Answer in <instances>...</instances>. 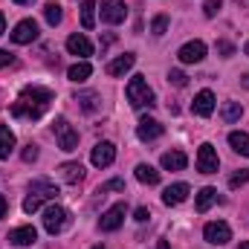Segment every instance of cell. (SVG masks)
<instances>
[{"label":"cell","mask_w":249,"mask_h":249,"mask_svg":"<svg viewBox=\"0 0 249 249\" xmlns=\"http://www.w3.org/2000/svg\"><path fill=\"white\" fill-rule=\"evenodd\" d=\"M50 102H53V90H47V87H23L20 90V96H18V102L12 105V116H18V119H41L44 113H47V107H50Z\"/></svg>","instance_id":"6da1fadb"},{"label":"cell","mask_w":249,"mask_h":249,"mask_svg":"<svg viewBox=\"0 0 249 249\" xmlns=\"http://www.w3.org/2000/svg\"><path fill=\"white\" fill-rule=\"evenodd\" d=\"M55 197H58V186H55L53 180H47V177L32 180V183H29V194H26V200H23V212L32 214V212H38L47 200H55Z\"/></svg>","instance_id":"7a4b0ae2"},{"label":"cell","mask_w":249,"mask_h":249,"mask_svg":"<svg viewBox=\"0 0 249 249\" xmlns=\"http://www.w3.org/2000/svg\"><path fill=\"white\" fill-rule=\"evenodd\" d=\"M127 102H130V107H154V90L148 87V81H145V75H133L130 81H127Z\"/></svg>","instance_id":"3957f363"},{"label":"cell","mask_w":249,"mask_h":249,"mask_svg":"<svg viewBox=\"0 0 249 249\" xmlns=\"http://www.w3.org/2000/svg\"><path fill=\"white\" fill-rule=\"evenodd\" d=\"M67 223H70V212L58 206V203H50L47 209H44V229L50 232V235H61L64 229H67Z\"/></svg>","instance_id":"277c9868"},{"label":"cell","mask_w":249,"mask_h":249,"mask_svg":"<svg viewBox=\"0 0 249 249\" xmlns=\"http://www.w3.org/2000/svg\"><path fill=\"white\" fill-rule=\"evenodd\" d=\"M53 133H55V139H58V148H61V151L70 154V151H75V148H78V133L72 130V124L67 122L64 116H58V119L53 122Z\"/></svg>","instance_id":"5b68a950"},{"label":"cell","mask_w":249,"mask_h":249,"mask_svg":"<svg viewBox=\"0 0 249 249\" xmlns=\"http://www.w3.org/2000/svg\"><path fill=\"white\" fill-rule=\"evenodd\" d=\"M217 168H220V160H217L214 145L203 142V145H200V151H197V171H200V174H214Z\"/></svg>","instance_id":"8992f818"},{"label":"cell","mask_w":249,"mask_h":249,"mask_svg":"<svg viewBox=\"0 0 249 249\" xmlns=\"http://www.w3.org/2000/svg\"><path fill=\"white\" fill-rule=\"evenodd\" d=\"M203 238H206L209 244H214V247H223V244L232 241V229H229V223H223V220H212V223H206Z\"/></svg>","instance_id":"52a82bcc"},{"label":"cell","mask_w":249,"mask_h":249,"mask_svg":"<svg viewBox=\"0 0 249 249\" xmlns=\"http://www.w3.org/2000/svg\"><path fill=\"white\" fill-rule=\"evenodd\" d=\"M124 214H127V206H124V203L110 206V209L99 217V229H102V232H116V229L124 223Z\"/></svg>","instance_id":"ba28073f"},{"label":"cell","mask_w":249,"mask_h":249,"mask_svg":"<svg viewBox=\"0 0 249 249\" xmlns=\"http://www.w3.org/2000/svg\"><path fill=\"white\" fill-rule=\"evenodd\" d=\"M124 18H127V6H124V0H102V20H105V23L119 26Z\"/></svg>","instance_id":"9c48e42d"},{"label":"cell","mask_w":249,"mask_h":249,"mask_svg":"<svg viewBox=\"0 0 249 249\" xmlns=\"http://www.w3.org/2000/svg\"><path fill=\"white\" fill-rule=\"evenodd\" d=\"M113 160H116V145L113 142H99L90 154V162L96 168H107V165H113Z\"/></svg>","instance_id":"30bf717a"},{"label":"cell","mask_w":249,"mask_h":249,"mask_svg":"<svg viewBox=\"0 0 249 249\" xmlns=\"http://www.w3.org/2000/svg\"><path fill=\"white\" fill-rule=\"evenodd\" d=\"M35 38H38V23H35L32 18L20 20V23L12 29V41H15V44H32Z\"/></svg>","instance_id":"8fae6325"},{"label":"cell","mask_w":249,"mask_h":249,"mask_svg":"<svg viewBox=\"0 0 249 249\" xmlns=\"http://www.w3.org/2000/svg\"><path fill=\"white\" fill-rule=\"evenodd\" d=\"M177 58L183 64H200L206 58V44L203 41H188L180 47V53H177Z\"/></svg>","instance_id":"7c38bea8"},{"label":"cell","mask_w":249,"mask_h":249,"mask_svg":"<svg viewBox=\"0 0 249 249\" xmlns=\"http://www.w3.org/2000/svg\"><path fill=\"white\" fill-rule=\"evenodd\" d=\"M191 110L197 113V116H212L214 113V93L212 90H200L197 96H194V105H191Z\"/></svg>","instance_id":"4fadbf2b"},{"label":"cell","mask_w":249,"mask_h":249,"mask_svg":"<svg viewBox=\"0 0 249 249\" xmlns=\"http://www.w3.org/2000/svg\"><path fill=\"white\" fill-rule=\"evenodd\" d=\"M136 136L142 139V142H154V139H160L162 136V124L157 122V119H139V124H136Z\"/></svg>","instance_id":"5bb4252c"},{"label":"cell","mask_w":249,"mask_h":249,"mask_svg":"<svg viewBox=\"0 0 249 249\" xmlns=\"http://www.w3.org/2000/svg\"><path fill=\"white\" fill-rule=\"evenodd\" d=\"M188 194H191L188 183H174V186H168L162 191V203H165V206H180Z\"/></svg>","instance_id":"9a60e30c"},{"label":"cell","mask_w":249,"mask_h":249,"mask_svg":"<svg viewBox=\"0 0 249 249\" xmlns=\"http://www.w3.org/2000/svg\"><path fill=\"white\" fill-rule=\"evenodd\" d=\"M9 241L15 247H32L38 241V232H35V226H18V229L9 232Z\"/></svg>","instance_id":"2e32d148"},{"label":"cell","mask_w":249,"mask_h":249,"mask_svg":"<svg viewBox=\"0 0 249 249\" xmlns=\"http://www.w3.org/2000/svg\"><path fill=\"white\" fill-rule=\"evenodd\" d=\"M67 50H70V55H78V58L93 55V44H90L84 35H70V38H67Z\"/></svg>","instance_id":"e0dca14e"},{"label":"cell","mask_w":249,"mask_h":249,"mask_svg":"<svg viewBox=\"0 0 249 249\" xmlns=\"http://www.w3.org/2000/svg\"><path fill=\"white\" fill-rule=\"evenodd\" d=\"M133 64H136V55H133V53H124V55H119V58H113V61L107 64V75L119 78L127 70H133Z\"/></svg>","instance_id":"ac0fdd59"},{"label":"cell","mask_w":249,"mask_h":249,"mask_svg":"<svg viewBox=\"0 0 249 249\" xmlns=\"http://www.w3.org/2000/svg\"><path fill=\"white\" fill-rule=\"evenodd\" d=\"M188 165V157L183 151H165L162 154V168L165 171H183Z\"/></svg>","instance_id":"d6986e66"},{"label":"cell","mask_w":249,"mask_h":249,"mask_svg":"<svg viewBox=\"0 0 249 249\" xmlns=\"http://www.w3.org/2000/svg\"><path fill=\"white\" fill-rule=\"evenodd\" d=\"M75 102H78V107H81L84 113H96L99 105H102L99 93H93V90H81V93H75Z\"/></svg>","instance_id":"ffe728a7"},{"label":"cell","mask_w":249,"mask_h":249,"mask_svg":"<svg viewBox=\"0 0 249 249\" xmlns=\"http://www.w3.org/2000/svg\"><path fill=\"white\" fill-rule=\"evenodd\" d=\"M58 171H61L64 183H70V186L81 183V177H84V168H81V162H64Z\"/></svg>","instance_id":"44dd1931"},{"label":"cell","mask_w":249,"mask_h":249,"mask_svg":"<svg viewBox=\"0 0 249 249\" xmlns=\"http://www.w3.org/2000/svg\"><path fill=\"white\" fill-rule=\"evenodd\" d=\"M136 180L145 183V186H157L160 183V171L154 165H148V162H139L136 165Z\"/></svg>","instance_id":"7402d4cb"},{"label":"cell","mask_w":249,"mask_h":249,"mask_svg":"<svg viewBox=\"0 0 249 249\" xmlns=\"http://www.w3.org/2000/svg\"><path fill=\"white\" fill-rule=\"evenodd\" d=\"M12 151H15V133L9 124H0V160H9Z\"/></svg>","instance_id":"603a6c76"},{"label":"cell","mask_w":249,"mask_h":249,"mask_svg":"<svg viewBox=\"0 0 249 249\" xmlns=\"http://www.w3.org/2000/svg\"><path fill=\"white\" fill-rule=\"evenodd\" d=\"M229 145H232L235 154L249 157V133H244V130H232V133H229Z\"/></svg>","instance_id":"cb8c5ba5"},{"label":"cell","mask_w":249,"mask_h":249,"mask_svg":"<svg viewBox=\"0 0 249 249\" xmlns=\"http://www.w3.org/2000/svg\"><path fill=\"white\" fill-rule=\"evenodd\" d=\"M214 200H217V191H214L212 186H206V188H200V191H197V203H194V206H197V212L203 214V212H209V209H212V203H214Z\"/></svg>","instance_id":"d4e9b609"},{"label":"cell","mask_w":249,"mask_h":249,"mask_svg":"<svg viewBox=\"0 0 249 249\" xmlns=\"http://www.w3.org/2000/svg\"><path fill=\"white\" fill-rule=\"evenodd\" d=\"M90 72H93V67L87 61H78V64H72L70 70H67V78L70 81H75V84H81V81H87L90 78Z\"/></svg>","instance_id":"484cf974"},{"label":"cell","mask_w":249,"mask_h":249,"mask_svg":"<svg viewBox=\"0 0 249 249\" xmlns=\"http://www.w3.org/2000/svg\"><path fill=\"white\" fill-rule=\"evenodd\" d=\"M81 26L84 29L96 26V0H84L81 3Z\"/></svg>","instance_id":"4316f807"},{"label":"cell","mask_w":249,"mask_h":249,"mask_svg":"<svg viewBox=\"0 0 249 249\" xmlns=\"http://www.w3.org/2000/svg\"><path fill=\"white\" fill-rule=\"evenodd\" d=\"M241 113H244L241 102H226V105H223V110H220V119L232 124V122H238V119H241Z\"/></svg>","instance_id":"83f0119b"},{"label":"cell","mask_w":249,"mask_h":249,"mask_svg":"<svg viewBox=\"0 0 249 249\" xmlns=\"http://www.w3.org/2000/svg\"><path fill=\"white\" fill-rule=\"evenodd\" d=\"M44 18H47V23H50V26H58V23H61V18H64L61 6H58V3H47V6H44Z\"/></svg>","instance_id":"f1b7e54d"},{"label":"cell","mask_w":249,"mask_h":249,"mask_svg":"<svg viewBox=\"0 0 249 249\" xmlns=\"http://www.w3.org/2000/svg\"><path fill=\"white\" fill-rule=\"evenodd\" d=\"M165 29H168V15H157V18L151 20V32L160 38V35H165Z\"/></svg>","instance_id":"f546056e"},{"label":"cell","mask_w":249,"mask_h":249,"mask_svg":"<svg viewBox=\"0 0 249 249\" xmlns=\"http://www.w3.org/2000/svg\"><path fill=\"white\" fill-rule=\"evenodd\" d=\"M249 183V171L247 168H241V171H235L232 177H229V188H241Z\"/></svg>","instance_id":"4dcf8cb0"},{"label":"cell","mask_w":249,"mask_h":249,"mask_svg":"<svg viewBox=\"0 0 249 249\" xmlns=\"http://www.w3.org/2000/svg\"><path fill=\"white\" fill-rule=\"evenodd\" d=\"M168 84H174V87H186L188 75L183 72V70H171V72H168Z\"/></svg>","instance_id":"1f68e13d"},{"label":"cell","mask_w":249,"mask_h":249,"mask_svg":"<svg viewBox=\"0 0 249 249\" xmlns=\"http://www.w3.org/2000/svg\"><path fill=\"white\" fill-rule=\"evenodd\" d=\"M107 191H124V180H107V183H102L99 186V194H107Z\"/></svg>","instance_id":"d6a6232c"},{"label":"cell","mask_w":249,"mask_h":249,"mask_svg":"<svg viewBox=\"0 0 249 249\" xmlns=\"http://www.w3.org/2000/svg\"><path fill=\"white\" fill-rule=\"evenodd\" d=\"M220 6H223V0H206V3H203V15H206V18H214V15L220 12Z\"/></svg>","instance_id":"836d02e7"},{"label":"cell","mask_w":249,"mask_h":249,"mask_svg":"<svg viewBox=\"0 0 249 249\" xmlns=\"http://www.w3.org/2000/svg\"><path fill=\"white\" fill-rule=\"evenodd\" d=\"M217 53H220L223 58H232V55H235V47H232L229 41H217Z\"/></svg>","instance_id":"e575fe53"},{"label":"cell","mask_w":249,"mask_h":249,"mask_svg":"<svg viewBox=\"0 0 249 249\" xmlns=\"http://www.w3.org/2000/svg\"><path fill=\"white\" fill-rule=\"evenodd\" d=\"M38 160V148L35 145H26L23 148V162H35Z\"/></svg>","instance_id":"d590c367"},{"label":"cell","mask_w":249,"mask_h":249,"mask_svg":"<svg viewBox=\"0 0 249 249\" xmlns=\"http://www.w3.org/2000/svg\"><path fill=\"white\" fill-rule=\"evenodd\" d=\"M148 217H151V212H148V209H145V206H139V209H136V212H133V220H139V223H145V220H148Z\"/></svg>","instance_id":"8d00e7d4"},{"label":"cell","mask_w":249,"mask_h":249,"mask_svg":"<svg viewBox=\"0 0 249 249\" xmlns=\"http://www.w3.org/2000/svg\"><path fill=\"white\" fill-rule=\"evenodd\" d=\"M12 61H15V55H12V53H6V50H0V67H9Z\"/></svg>","instance_id":"74e56055"},{"label":"cell","mask_w":249,"mask_h":249,"mask_svg":"<svg viewBox=\"0 0 249 249\" xmlns=\"http://www.w3.org/2000/svg\"><path fill=\"white\" fill-rule=\"evenodd\" d=\"M6 212H9V203H6V197L0 194V217H6Z\"/></svg>","instance_id":"f35d334b"},{"label":"cell","mask_w":249,"mask_h":249,"mask_svg":"<svg viewBox=\"0 0 249 249\" xmlns=\"http://www.w3.org/2000/svg\"><path fill=\"white\" fill-rule=\"evenodd\" d=\"M12 3H18V6H32L35 0H12Z\"/></svg>","instance_id":"ab89813d"},{"label":"cell","mask_w":249,"mask_h":249,"mask_svg":"<svg viewBox=\"0 0 249 249\" xmlns=\"http://www.w3.org/2000/svg\"><path fill=\"white\" fill-rule=\"evenodd\" d=\"M157 249H171V247H168V241H160V244H157Z\"/></svg>","instance_id":"60d3db41"},{"label":"cell","mask_w":249,"mask_h":249,"mask_svg":"<svg viewBox=\"0 0 249 249\" xmlns=\"http://www.w3.org/2000/svg\"><path fill=\"white\" fill-rule=\"evenodd\" d=\"M3 29H6V18L0 15V35H3Z\"/></svg>","instance_id":"b9f144b4"},{"label":"cell","mask_w":249,"mask_h":249,"mask_svg":"<svg viewBox=\"0 0 249 249\" xmlns=\"http://www.w3.org/2000/svg\"><path fill=\"white\" fill-rule=\"evenodd\" d=\"M241 81H244V87H249V72L247 75H241Z\"/></svg>","instance_id":"7bdbcfd3"},{"label":"cell","mask_w":249,"mask_h":249,"mask_svg":"<svg viewBox=\"0 0 249 249\" xmlns=\"http://www.w3.org/2000/svg\"><path fill=\"white\" fill-rule=\"evenodd\" d=\"M238 3H241V6H249V0H238Z\"/></svg>","instance_id":"ee69618b"},{"label":"cell","mask_w":249,"mask_h":249,"mask_svg":"<svg viewBox=\"0 0 249 249\" xmlns=\"http://www.w3.org/2000/svg\"><path fill=\"white\" fill-rule=\"evenodd\" d=\"M244 53H247V55H249V41H247V47H244Z\"/></svg>","instance_id":"f6af8a7d"},{"label":"cell","mask_w":249,"mask_h":249,"mask_svg":"<svg viewBox=\"0 0 249 249\" xmlns=\"http://www.w3.org/2000/svg\"><path fill=\"white\" fill-rule=\"evenodd\" d=\"M241 249H249V241H247V244H241Z\"/></svg>","instance_id":"bcb514c9"},{"label":"cell","mask_w":249,"mask_h":249,"mask_svg":"<svg viewBox=\"0 0 249 249\" xmlns=\"http://www.w3.org/2000/svg\"><path fill=\"white\" fill-rule=\"evenodd\" d=\"M93 249H107V247H102V244H99V247H93Z\"/></svg>","instance_id":"7dc6e473"}]
</instances>
